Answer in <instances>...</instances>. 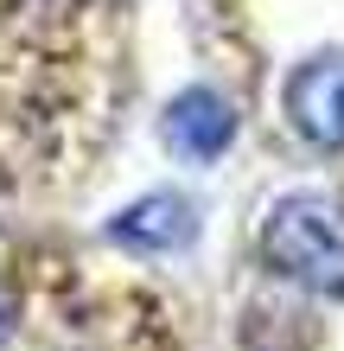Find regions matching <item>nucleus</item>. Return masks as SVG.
<instances>
[{
  "label": "nucleus",
  "mask_w": 344,
  "mask_h": 351,
  "mask_svg": "<svg viewBox=\"0 0 344 351\" xmlns=\"http://www.w3.org/2000/svg\"><path fill=\"white\" fill-rule=\"evenodd\" d=\"M261 268L300 294L344 300V211L319 192H293L261 217Z\"/></svg>",
  "instance_id": "nucleus-1"
},
{
  "label": "nucleus",
  "mask_w": 344,
  "mask_h": 351,
  "mask_svg": "<svg viewBox=\"0 0 344 351\" xmlns=\"http://www.w3.org/2000/svg\"><path fill=\"white\" fill-rule=\"evenodd\" d=\"M280 109H287L293 134L319 154L344 147V51H313L306 64L287 77L280 90Z\"/></svg>",
  "instance_id": "nucleus-2"
},
{
  "label": "nucleus",
  "mask_w": 344,
  "mask_h": 351,
  "mask_svg": "<svg viewBox=\"0 0 344 351\" xmlns=\"http://www.w3.org/2000/svg\"><path fill=\"white\" fill-rule=\"evenodd\" d=\"M159 134H166V147L178 160H191V167H211V160H224L230 154V141H236V109H230V96H217L204 84H191V90H178L166 102V121H159Z\"/></svg>",
  "instance_id": "nucleus-3"
},
{
  "label": "nucleus",
  "mask_w": 344,
  "mask_h": 351,
  "mask_svg": "<svg viewBox=\"0 0 344 351\" xmlns=\"http://www.w3.org/2000/svg\"><path fill=\"white\" fill-rule=\"evenodd\" d=\"M191 237H198V204L185 192H147V198H134L128 211L109 217V243H121V250H134V256H172V250H185Z\"/></svg>",
  "instance_id": "nucleus-4"
}]
</instances>
